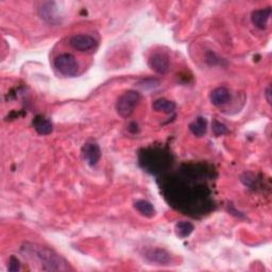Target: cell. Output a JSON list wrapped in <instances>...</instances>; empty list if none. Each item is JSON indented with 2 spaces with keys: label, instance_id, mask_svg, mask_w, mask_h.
I'll return each mask as SVG.
<instances>
[{
  "label": "cell",
  "instance_id": "cell-17",
  "mask_svg": "<svg viewBox=\"0 0 272 272\" xmlns=\"http://www.w3.org/2000/svg\"><path fill=\"white\" fill-rule=\"evenodd\" d=\"M20 270V263L18 259L15 257H11L9 261V271L10 272H17Z\"/></svg>",
  "mask_w": 272,
  "mask_h": 272
},
{
  "label": "cell",
  "instance_id": "cell-5",
  "mask_svg": "<svg viewBox=\"0 0 272 272\" xmlns=\"http://www.w3.org/2000/svg\"><path fill=\"white\" fill-rule=\"evenodd\" d=\"M149 66L155 73L164 75L166 74L170 67L169 58L164 53H154L152 54L149 59Z\"/></svg>",
  "mask_w": 272,
  "mask_h": 272
},
{
  "label": "cell",
  "instance_id": "cell-7",
  "mask_svg": "<svg viewBox=\"0 0 272 272\" xmlns=\"http://www.w3.org/2000/svg\"><path fill=\"white\" fill-rule=\"evenodd\" d=\"M145 258L151 262L156 263L158 265H168L171 262V255L169 252H167L164 249H159V248H155V249H150L145 253Z\"/></svg>",
  "mask_w": 272,
  "mask_h": 272
},
{
  "label": "cell",
  "instance_id": "cell-3",
  "mask_svg": "<svg viewBox=\"0 0 272 272\" xmlns=\"http://www.w3.org/2000/svg\"><path fill=\"white\" fill-rule=\"evenodd\" d=\"M53 65L59 73L65 77H75L79 71V64L70 53H62L54 59Z\"/></svg>",
  "mask_w": 272,
  "mask_h": 272
},
{
  "label": "cell",
  "instance_id": "cell-6",
  "mask_svg": "<svg viewBox=\"0 0 272 272\" xmlns=\"http://www.w3.org/2000/svg\"><path fill=\"white\" fill-rule=\"evenodd\" d=\"M82 155L90 166H96L100 161L101 149L98 143L86 142L82 147Z\"/></svg>",
  "mask_w": 272,
  "mask_h": 272
},
{
  "label": "cell",
  "instance_id": "cell-13",
  "mask_svg": "<svg viewBox=\"0 0 272 272\" xmlns=\"http://www.w3.org/2000/svg\"><path fill=\"white\" fill-rule=\"evenodd\" d=\"M189 129L197 137H202L207 131V121L204 117H198L195 122L189 125Z\"/></svg>",
  "mask_w": 272,
  "mask_h": 272
},
{
  "label": "cell",
  "instance_id": "cell-18",
  "mask_svg": "<svg viewBox=\"0 0 272 272\" xmlns=\"http://www.w3.org/2000/svg\"><path fill=\"white\" fill-rule=\"evenodd\" d=\"M270 96H271V86L269 85V86L267 87V90H266V98H267L268 103H271V98H270Z\"/></svg>",
  "mask_w": 272,
  "mask_h": 272
},
{
  "label": "cell",
  "instance_id": "cell-15",
  "mask_svg": "<svg viewBox=\"0 0 272 272\" xmlns=\"http://www.w3.org/2000/svg\"><path fill=\"white\" fill-rule=\"evenodd\" d=\"M52 4L53 3L50 2L46 3L41 7V10H39V14H41L42 18L49 22H54V19L57 18V16H55V7H52L51 6Z\"/></svg>",
  "mask_w": 272,
  "mask_h": 272
},
{
  "label": "cell",
  "instance_id": "cell-11",
  "mask_svg": "<svg viewBox=\"0 0 272 272\" xmlns=\"http://www.w3.org/2000/svg\"><path fill=\"white\" fill-rule=\"evenodd\" d=\"M134 209L147 218L153 217V216L155 215V209L153 204L147 201V200H137V201H135Z\"/></svg>",
  "mask_w": 272,
  "mask_h": 272
},
{
  "label": "cell",
  "instance_id": "cell-16",
  "mask_svg": "<svg viewBox=\"0 0 272 272\" xmlns=\"http://www.w3.org/2000/svg\"><path fill=\"white\" fill-rule=\"evenodd\" d=\"M213 132L216 136H221V135H225L229 132L228 128L226 125H223L221 123H219L218 121H214L213 122Z\"/></svg>",
  "mask_w": 272,
  "mask_h": 272
},
{
  "label": "cell",
  "instance_id": "cell-9",
  "mask_svg": "<svg viewBox=\"0 0 272 272\" xmlns=\"http://www.w3.org/2000/svg\"><path fill=\"white\" fill-rule=\"evenodd\" d=\"M210 98H211V102L213 103L214 106L222 107V106L227 105V103L230 101L231 94L227 87L220 86V87H217V89H215L211 93Z\"/></svg>",
  "mask_w": 272,
  "mask_h": 272
},
{
  "label": "cell",
  "instance_id": "cell-4",
  "mask_svg": "<svg viewBox=\"0 0 272 272\" xmlns=\"http://www.w3.org/2000/svg\"><path fill=\"white\" fill-rule=\"evenodd\" d=\"M69 44L79 51H90L97 46V41L91 35L78 34L69 39Z\"/></svg>",
  "mask_w": 272,
  "mask_h": 272
},
{
  "label": "cell",
  "instance_id": "cell-2",
  "mask_svg": "<svg viewBox=\"0 0 272 272\" xmlns=\"http://www.w3.org/2000/svg\"><path fill=\"white\" fill-rule=\"evenodd\" d=\"M140 94L136 91H127L116 102V111L119 116L123 118L130 117L133 113L135 108L138 106L140 102Z\"/></svg>",
  "mask_w": 272,
  "mask_h": 272
},
{
  "label": "cell",
  "instance_id": "cell-10",
  "mask_svg": "<svg viewBox=\"0 0 272 272\" xmlns=\"http://www.w3.org/2000/svg\"><path fill=\"white\" fill-rule=\"evenodd\" d=\"M33 128L35 129V131L41 135H48L50 134L53 130L52 123L49 121V119L42 115L36 116L34 118Z\"/></svg>",
  "mask_w": 272,
  "mask_h": 272
},
{
  "label": "cell",
  "instance_id": "cell-14",
  "mask_svg": "<svg viewBox=\"0 0 272 272\" xmlns=\"http://www.w3.org/2000/svg\"><path fill=\"white\" fill-rule=\"evenodd\" d=\"M174 231H175V235H177L179 238H186L193 233L194 226L193 223H190L188 221H180L175 225Z\"/></svg>",
  "mask_w": 272,
  "mask_h": 272
},
{
  "label": "cell",
  "instance_id": "cell-1",
  "mask_svg": "<svg viewBox=\"0 0 272 272\" xmlns=\"http://www.w3.org/2000/svg\"><path fill=\"white\" fill-rule=\"evenodd\" d=\"M22 253L31 260L37 262L46 271H67L68 263L62 257L46 246L27 243L21 247Z\"/></svg>",
  "mask_w": 272,
  "mask_h": 272
},
{
  "label": "cell",
  "instance_id": "cell-12",
  "mask_svg": "<svg viewBox=\"0 0 272 272\" xmlns=\"http://www.w3.org/2000/svg\"><path fill=\"white\" fill-rule=\"evenodd\" d=\"M177 106L175 103L171 100H168L165 98H159L156 99L153 103H152V109L156 112H162V113L170 114L175 110Z\"/></svg>",
  "mask_w": 272,
  "mask_h": 272
},
{
  "label": "cell",
  "instance_id": "cell-8",
  "mask_svg": "<svg viewBox=\"0 0 272 272\" xmlns=\"http://www.w3.org/2000/svg\"><path fill=\"white\" fill-rule=\"evenodd\" d=\"M271 13H272V10L270 6L266 7V9H260V10L253 11L251 15V20L253 22V25L261 30L266 29L268 26V21L271 16Z\"/></svg>",
  "mask_w": 272,
  "mask_h": 272
}]
</instances>
